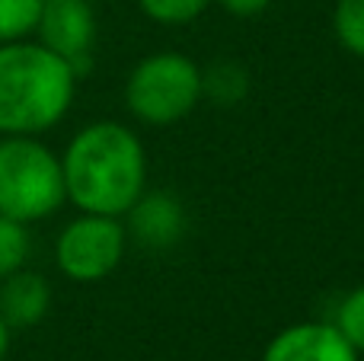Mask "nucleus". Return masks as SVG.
I'll list each match as a JSON object with an SVG mask.
<instances>
[{"mask_svg": "<svg viewBox=\"0 0 364 361\" xmlns=\"http://www.w3.org/2000/svg\"><path fill=\"white\" fill-rule=\"evenodd\" d=\"M61 173L68 202L87 215L122 217L144 192V144L119 122H93L70 138L61 157Z\"/></svg>", "mask_w": 364, "mask_h": 361, "instance_id": "1", "label": "nucleus"}, {"mask_svg": "<svg viewBox=\"0 0 364 361\" xmlns=\"http://www.w3.org/2000/svg\"><path fill=\"white\" fill-rule=\"evenodd\" d=\"M77 70L42 42L0 45V138L42 134L68 115Z\"/></svg>", "mask_w": 364, "mask_h": 361, "instance_id": "2", "label": "nucleus"}, {"mask_svg": "<svg viewBox=\"0 0 364 361\" xmlns=\"http://www.w3.org/2000/svg\"><path fill=\"white\" fill-rule=\"evenodd\" d=\"M64 202L61 157L36 134L0 138V215L32 224L51 217Z\"/></svg>", "mask_w": 364, "mask_h": 361, "instance_id": "3", "label": "nucleus"}, {"mask_svg": "<svg viewBox=\"0 0 364 361\" xmlns=\"http://www.w3.org/2000/svg\"><path fill=\"white\" fill-rule=\"evenodd\" d=\"M201 99V68L182 51H154L132 68L125 102L147 125H173Z\"/></svg>", "mask_w": 364, "mask_h": 361, "instance_id": "4", "label": "nucleus"}, {"mask_svg": "<svg viewBox=\"0 0 364 361\" xmlns=\"http://www.w3.org/2000/svg\"><path fill=\"white\" fill-rule=\"evenodd\" d=\"M128 247L125 224L112 215H87L64 224L55 240V262L70 281H100L119 269Z\"/></svg>", "mask_w": 364, "mask_h": 361, "instance_id": "5", "label": "nucleus"}, {"mask_svg": "<svg viewBox=\"0 0 364 361\" xmlns=\"http://www.w3.org/2000/svg\"><path fill=\"white\" fill-rule=\"evenodd\" d=\"M38 42L83 74L96 42V13L90 0H42Z\"/></svg>", "mask_w": 364, "mask_h": 361, "instance_id": "6", "label": "nucleus"}, {"mask_svg": "<svg viewBox=\"0 0 364 361\" xmlns=\"http://www.w3.org/2000/svg\"><path fill=\"white\" fill-rule=\"evenodd\" d=\"M262 361H358V352L329 320L284 326L262 352Z\"/></svg>", "mask_w": 364, "mask_h": 361, "instance_id": "7", "label": "nucleus"}, {"mask_svg": "<svg viewBox=\"0 0 364 361\" xmlns=\"http://www.w3.org/2000/svg\"><path fill=\"white\" fill-rule=\"evenodd\" d=\"M128 227L125 234L134 237L147 249H166L176 247L186 234V205L173 192H141L134 205L125 211Z\"/></svg>", "mask_w": 364, "mask_h": 361, "instance_id": "8", "label": "nucleus"}, {"mask_svg": "<svg viewBox=\"0 0 364 361\" xmlns=\"http://www.w3.org/2000/svg\"><path fill=\"white\" fill-rule=\"evenodd\" d=\"M51 307V288L38 272H19L0 279V317L10 330H29L42 323Z\"/></svg>", "mask_w": 364, "mask_h": 361, "instance_id": "9", "label": "nucleus"}, {"mask_svg": "<svg viewBox=\"0 0 364 361\" xmlns=\"http://www.w3.org/2000/svg\"><path fill=\"white\" fill-rule=\"evenodd\" d=\"M250 90V74L237 61H218L208 70H201V96L214 99L218 106H233Z\"/></svg>", "mask_w": 364, "mask_h": 361, "instance_id": "10", "label": "nucleus"}, {"mask_svg": "<svg viewBox=\"0 0 364 361\" xmlns=\"http://www.w3.org/2000/svg\"><path fill=\"white\" fill-rule=\"evenodd\" d=\"M42 0H0V45L23 42L36 32Z\"/></svg>", "mask_w": 364, "mask_h": 361, "instance_id": "11", "label": "nucleus"}, {"mask_svg": "<svg viewBox=\"0 0 364 361\" xmlns=\"http://www.w3.org/2000/svg\"><path fill=\"white\" fill-rule=\"evenodd\" d=\"M333 32L348 55L364 58V0H336Z\"/></svg>", "mask_w": 364, "mask_h": 361, "instance_id": "12", "label": "nucleus"}, {"mask_svg": "<svg viewBox=\"0 0 364 361\" xmlns=\"http://www.w3.org/2000/svg\"><path fill=\"white\" fill-rule=\"evenodd\" d=\"M29 230L23 221H13V217L0 215V279L19 272L29 259Z\"/></svg>", "mask_w": 364, "mask_h": 361, "instance_id": "13", "label": "nucleus"}, {"mask_svg": "<svg viewBox=\"0 0 364 361\" xmlns=\"http://www.w3.org/2000/svg\"><path fill=\"white\" fill-rule=\"evenodd\" d=\"M329 323H333L336 330L348 339V345L361 355L364 352V285L352 288V291L339 301V307H336Z\"/></svg>", "mask_w": 364, "mask_h": 361, "instance_id": "14", "label": "nucleus"}, {"mask_svg": "<svg viewBox=\"0 0 364 361\" xmlns=\"http://www.w3.org/2000/svg\"><path fill=\"white\" fill-rule=\"evenodd\" d=\"M144 16H151L154 23H164V26H182V23H192L198 19L201 13L208 10L211 0H138Z\"/></svg>", "mask_w": 364, "mask_h": 361, "instance_id": "15", "label": "nucleus"}, {"mask_svg": "<svg viewBox=\"0 0 364 361\" xmlns=\"http://www.w3.org/2000/svg\"><path fill=\"white\" fill-rule=\"evenodd\" d=\"M230 16H240V19H250V16H259V13L269 10L272 0H218Z\"/></svg>", "mask_w": 364, "mask_h": 361, "instance_id": "16", "label": "nucleus"}, {"mask_svg": "<svg viewBox=\"0 0 364 361\" xmlns=\"http://www.w3.org/2000/svg\"><path fill=\"white\" fill-rule=\"evenodd\" d=\"M6 349H10V326H6L4 317H0V361H4Z\"/></svg>", "mask_w": 364, "mask_h": 361, "instance_id": "17", "label": "nucleus"}]
</instances>
